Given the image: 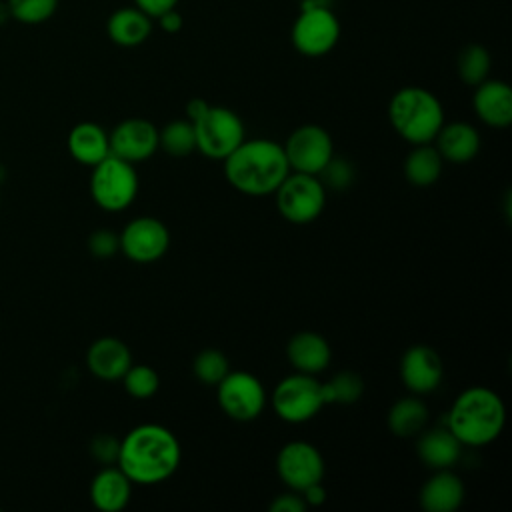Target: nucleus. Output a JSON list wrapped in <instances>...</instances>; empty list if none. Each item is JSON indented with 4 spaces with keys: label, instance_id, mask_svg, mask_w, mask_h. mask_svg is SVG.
<instances>
[{
    "label": "nucleus",
    "instance_id": "nucleus-3",
    "mask_svg": "<svg viewBox=\"0 0 512 512\" xmlns=\"http://www.w3.org/2000/svg\"><path fill=\"white\" fill-rule=\"evenodd\" d=\"M504 424V400L488 386H470L462 390L446 414V428L462 442V446H486L494 442L502 434Z\"/></svg>",
    "mask_w": 512,
    "mask_h": 512
},
{
    "label": "nucleus",
    "instance_id": "nucleus-29",
    "mask_svg": "<svg viewBox=\"0 0 512 512\" xmlns=\"http://www.w3.org/2000/svg\"><path fill=\"white\" fill-rule=\"evenodd\" d=\"M490 54L482 44H468L460 50L458 60H456V70L458 76L464 84L468 86H478L480 82H484L490 74Z\"/></svg>",
    "mask_w": 512,
    "mask_h": 512
},
{
    "label": "nucleus",
    "instance_id": "nucleus-18",
    "mask_svg": "<svg viewBox=\"0 0 512 512\" xmlns=\"http://www.w3.org/2000/svg\"><path fill=\"white\" fill-rule=\"evenodd\" d=\"M86 366L90 374L100 380H120L132 366V352L120 338L102 336L90 344L86 352Z\"/></svg>",
    "mask_w": 512,
    "mask_h": 512
},
{
    "label": "nucleus",
    "instance_id": "nucleus-11",
    "mask_svg": "<svg viewBox=\"0 0 512 512\" xmlns=\"http://www.w3.org/2000/svg\"><path fill=\"white\" fill-rule=\"evenodd\" d=\"M290 172L318 176L328 160L336 154L332 136L318 124H302L290 132L282 144Z\"/></svg>",
    "mask_w": 512,
    "mask_h": 512
},
{
    "label": "nucleus",
    "instance_id": "nucleus-8",
    "mask_svg": "<svg viewBox=\"0 0 512 512\" xmlns=\"http://www.w3.org/2000/svg\"><path fill=\"white\" fill-rule=\"evenodd\" d=\"M196 136V150L212 160H224L244 138L242 118L224 106H212L192 122Z\"/></svg>",
    "mask_w": 512,
    "mask_h": 512
},
{
    "label": "nucleus",
    "instance_id": "nucleus-34",
    "mask_svg": "<svg viewBox=\"0 0 512 512\" xmlns=\"http://www.w3.org/2000/svg\"><path fill=\"white\" fill-rule=\"evenodd\" d=\"M88 250L94 258H100V260L112 258L116 252H120V238L116 232L106 228L94 230L88 236Z\"/></svg>",
    "mask_w": 512,
    "mask_h": 512
},
{
    "label": "nucleus",
    "instance_id": "nucleus-40",
    "mask_svg": "<svg viewBox=\"0 0 512 512\" xmlns=\"http://www.w3.org/2000/svg\"><path fill=\"white\" fill-rule=\"evenodd\" d=\"M206 108H208V102H206L204 98H192V100H188V104H186V118H188L190 122H194V120H198V118L204 114Z\"/></svg>",
    "mask_w": 512,
    "mask_h": 512
},
{
    "label": "nucleus",
    "instance_id": "nucleus-22",
    "mask_svg": "<svg viewBox=\"0 0 512 512\" xmlns=\"http://www.w3.org/2000/svg\"><path fill=\"white\" fill-rule=\"evenodd\" d=\"M462 448V442L446 426L424 428L416 436V454L432 470L454 468L462 456Z\"/></svg>",
    "mask_w": 512,
    "mask_h": 512
},
{
    "label": "nucleus",
    "instance_id": "nucleus-27",
    "mask_svg": "<svg viewBox=\"0 0 512 512\" xmlns=\"http://www.w3.org/2000/svg\"><path fill=\"white\" fill-rule=\"evenodd\" d=\"M364 394V380L352 370L336 372L328 382H322L324 404L350 406L356 404Z\"/></svg>",
    "mask_w": 512,
    "mask_h": 512
},
{
    "label": "nucleus",
    "instance_id": "nucleus-28",
    "mask_svg": "<svg viewBox=\"0 0 512 512\" xmlns=\"http://www.w3.org/2000/svg\"><path fill=\"white\" fill-rule=\"evenodd\" d=\"M158 148L174 158L192 154L196 150L194 124L188 118L170 120L162 126V130H158Z\"/></svg>",
    "mask_w": 512,
    "mask_h": 512
},
{
    "label": "nucleus",
    "instance_id": "nucleus-23",
    "mask_svg": "<svg viewBox=\"0 0 512 512\" xmlns=\"http://www.w3.org/2000/svg\"><path fill=\"white\" fill-rule=\"evenodd\" d=\"M70 156L82 166H96L110 154L108 132L96 122H78L66 138Z\"/></svg>",
    "mask_w": 512,
    "mask_h": 512
},
{
    "label": "nucleus",
    "instance_id": "nucleus-37",
    "mask_svg": "<svg viewBox=\"0 0 512 512\" xmlns=\"http://www.w3.org/2000/svg\"><path fill=\"white\" fill-rule=\"evenodd\" d=\"M178 0H134V6L140 8L150 18H158L162 12L176 8Z\"/></svg>",
    "mask_w": 512,
    "mask_h": 512
},
{
    "label": "nucleus",
    "instance_id": "nucleus-30",
    "mask_svg": "<svg viewBox=\"0 0 512 512\" xmlns=\"http://www.w3.org/2000/svg\"><path fill=\"white\" fill-rule=\"evenodd\" d=\"M192 372L198 382L206 386H216L230 372V360L218 348H204L194 356Z\"/></svg>",
    "mask_w": 512,
    "mask_h": 512
},
{
    "label": "nucleus",
    "instance_id": "nucleus-13",
    "mask_svg": "<svg viewBox=\"0 0 512 512\" xmlns=\"http://www.w3.org/2000/svg\"><path fill=\"white\" fill-rule=\"evenodd\" d=\"M120 252L136 264H152L160 260L170 246L166 224L154 216L132 218L118 234Z\"/></svg>",
    "mask_w": 512,
    "mask_h": 512
},
{
    "label": "nucleus",
    "instance_id": "nucleus-17",
    "mask_svg": "<svg viewBox=\"0 0 512 512\" xmlns=\"http://www.w3.org/2000/svg\"><path fill=\"white\" fill-rule=\"evenodd\" d=\"M286 358L294 372L318 376L330 366L332 348L328 340L312 330H300L286 344Z\"/></svg>",
    "mask_w": 512,
    "mask_h": 512
},
{
    "label": "nucleus",
    "instance_id": "nucleus-36",
    "mask_svg": "<svg viewBox=\"0 0 512 512\" xmlns=\"http://www.w3.org/2000/svg\"><path fill=\"white\" fill-rule=\"evenodd\" d=\"M268 510H270V512H306L308 506H306V502H304V498H302L300 492L288 490V492L278 494V496L270 502Z\"/></svg>",
    "mask_w": 512,
    "mask_h": 512
},
{
    "label": "nucleus",
    "instance_id": "nucleus-32",
    "mask_svg": "<svg viewBox=\"0 0 512 512\" xmlns=\"http://www.w3.org/2000/svg\"><path fill=\"white\" fill-rule=\"evenodd\" d=\"M8 12L22 24H42L54 16L58 0H8Z\"/></svg>",
    "mask_w": 512,
    "mask_h": 512
},
{
    "label": "nucleus",
    "instance_id": "nucleus-35",
    "mask_svg": "<svg viewBox=\"0 0 512 512\" xmlns=\"http://www.w3.org/2000/svg\"><path fill=\"white\" fill-rule=\"evenodd\" d=\"M120 452V440L110 434H98L90 440V456L102 466L116 464Z\"/></svg>",
    "mask_w": 512,
    "mask_h": 512
},
{
    "label": "nucleus",
    "instance_id": "nucleus-1",
    "mask_svg": "<svg viewBox=\"0 0 512 512\" xmlns=\"http://www.w3.org/2000/svg\"><path fill=\"white\" fill-rule=\"evenodd\" d=\"M182 446L176 434L156 422L138 424L120 440L116 466L132 484L154 486L168 480L180 466Z\"/></svg>",
    "mask_w": 512,
    "mask_h": 512
},
{
    "label": "nucleus",
    "instance_id": "nucleus-14",
    "mask_svg": "<svg viewBox=\"0 0 512 512\" xmlns=\"http://www.w3.org/2000/svg\"><path fill=\"white\" fill-rule=\"evenodd\" d=\"M108 140L110 154L136 166L158 150V128L146 118H126L108 132Z\"/></svg>",
    "mask_w": 512,
    "mask_h": 512
},
{
    "label": "nucleus",
    "instance_id": "nucleus-31",
    "mask_svg": "<svg viewBox=\"0 0 512 512\" xmlns=\"http://www.w3.org/2000/svg\"><path fill=\"white\" fill-rule=\"evenodd\" d=\"M120 380L124 384V390L138 400L152 398L160 388V376L148 364H132Z\"/></svg>",
    "mask_w": 512,
    "mask_h": 512
},
{
    "label": "nucleus",
    "instance_id": "nucleus-38",
    "mask_svg": "<svg viewBox=\"0 0 512 512\" xmlns=\"http://www.w3.org/2000/svg\"><path fill=\"white\" fill-rule=\"evenodd\" d=\"M300 494H302V498H304L308 508L310 506H322L326 502V496H328L322 482H314V484L306 486L304 490H300Z\"/></svg>",
    "mask_w": 512,
    "mask_h": 512
},
{
    "label": "nucleus",
    "instance_id": "nucleus-6",
    "mask_svg": "<svg viewBox=\"0 0 512 512\" xmlns=\"http://www.w3.org/2000/svg\"><path fill=\"white\" fill-rule=\"evenodd\" d=\"M324 406L322 382H318L316 376L292 372L274 386L272 408L282 422L304 424Z\"/></svg>",
    "mask_w": 512,
    "mask_h": 512
},
{
    "label": "nucleus",
    "instance_id": "nucleus-24",
    "mask_svg": "<svg viewBox=\"0 0 512 512\" xmlns=\"http://www.w3.org/2000/svg\"><path fill=\"white\" fill-rule=\"evenodd\" d=\"M152 32V18L136 6H122L114 10L106 22L108 38L124 48L140 46Z\"/></svg>",
    "mask_w": 512,
    "mask_h": 512
},
{
    "label": "nucleus",
    "instance_id": "nucleus-19",
    "mask_svg": "<svg viewBox=\"0 0 512 512\" xmlns=\"http://www.w3.org/2000/svg\"><path fill=\"white\" fill-rule=\"evenodd\" d=\"M466 496L464 482L452 468L434 470L418 492V502L424 512H456Z\"/></svg>",
    "mask_w": 512,
    "mask_h": 512
},
{
    "label": "nucleus",
    "instance_id": "nucleus-16",
    "mask_svg": "<svg viewBox=\"0 0 512 512\" xmlns=\"http://www.w3.org/2000/svg\"><path fill=\"white\" fill-rule=\"evenodd\" d=\"M472 108L490 128H508L512 122V88L502 80H484L474 86Z\"/></svg>",
    "mask_w": 512,
    "mask_h": 512
},
{
    "label": "nucleus",
    "instance_id": "nucleus-25",
    "mask_svg": "<svg viewBox=\"0 0 512 512\" xmlns=\"http://www.w3.org/2000/svg\"><path fill=\"white\" fill-rule=\"evenodd\" d=\"M428 406L424 404V400H420V396L412 394V396H404L398 398L386 416V424L388 430L396 436V438H416L428 424Z\"/></svg>",
    "mask_w": 512,
    "mask_h": 512
},
{
    "label": "nucleus",
    "instance_id": "nucleus-15",
    "mask_svg": "<svg viewBox=\"0 0 512 512\" xmlns=\"http://www.w3.org/2000/svg\"><path fill=\"white\" fill-rule=\"evenodd\" d=\"M400 378L404 386L416 396L434 392L444 378V364L440 354L432 346L412 344L400 358Z\"/></svg>",
    "mask_w": 512,
    "mask_h": 512
},
{
    "label": "nucleus",
    "instance_id": "nucleus-12",
    "mask_svg": "<svg viewBox=\"0 0 512 512\" xmlns=\"http://www.w3.org/2000/svg\"><path fill=\"white\" fill-rule=\"evenodd\" d=\"M276 472L288 490H304L324 480L326 464L320 450L306 440L286 442L276 456Z\"/></svg>",
    "mask_w": 512,
    "mask_h": 512
},
{
    "label": "nucleus",
    "instance_id": "nucleus-5",
    "mask_svg": "<svg viewBox=\"0 0 512 512\" xmlns=\"http://www.w3.org/2000/svg\"><path fill=\"white\" fill-rule=\"evenodd\" d=\"M138 174L134 164L108 154L90 174V196L104 212H122L138 196Z\"/></svg>",
    "mask_w": 512,
    "mask_h": 512
},
{
    "label": "nucleus",
    "instance_id": "nucleus-20",
    "mask_svg": "<svg viewBox=\"0 0 512 512\" xmlns=\"http://www.w3.org/2000/svg\"><path fill=\"white\" fill-rule=\"evenodd\" d=\"M434 146L444 162L468 164L480 152V132L470 122H444L434 136Z\"/></svg>",
    "mask_w": 512,
    "mask_h": 512
},
{
    "label": "nucleus",
    "instance_id": "nucleus-21",
    "mask_svg": "<svg viewBox=\"0 0 512 512\" xmlns=\"http://www.w3.org/2000/svg\"><path fill=\"white\" fill-rule=\"evenodd\" d=\"M130 478L116 466H102L90 482V502L100 512H120L128 506L132 496Z\"/></svg>",
    "mask_w": 512,
    "mask_h": 512
},
{
    "label": "nucleus",
    "instance_id": "nucleus-7",
    "mask_svg": "<svg viewBox=\"0 0 512 512\" xmlns=\"http://www.w3.org/2000/svg\"><path fill=\"white\" fill-rule=\"evenodd\" d=\"M276 208L290 224L314 222L326 206V188L314 174L288 172L274 192Z\"/></svg>",
    "mask_w": 512,
    "mask_h": 512
},
{
    "label": "nucleus",
    "instance_id": "nucleus-26",
    "mask_svg": "<svg viewBox=\"0 0 512 512\" xmlns=\"http://www.w3.org/2000/svg\"><path fill=\"white\" fill-rule=\"evenodd\" d=\"M444 160L432 142L416 144L404 158V176L412 186H432L442 176Z\"/></svg>",
    "mask_w": 512,
    "mask_h": 512
},
{
    "label": "nucleus",
    "instance_id": "nucleus-4",
    "mask_svg": "<svg viewBox=\"0 0 512 512\" xmlns=\"http://www.w3.org/2000/svg\"><path fill=\"white\" fill-rule=\"evenodd\" d=\"M388 120L394 132L412 146L432 142L446 122L438 96L422 86L396 90L388 104Z\"/></svg>",
    "mask_w": 512,
    "mask_h": 512
},
{
    "label": "nucleus",
    "instance_id": "nucleus-2",
    "mask_svg": "<svg viewBox=\"0 0 512 512\" xmlns=\"http://www.w3.org/2000/svg\"><path fill=\"white\" fill-rule=\"evenodd\" d=\"M222 162L228 184L252 198L274 194L290 172L282 144L270 138H244Z\"/></svg>",
    "mask_w": 512,
    "mask_h": 512
},
{
    "label": "nucleus",
    "instance_id": "nucleus-39",
    "mask_svg": "<svg viewBox=\"0 0 512 512\" xmlns=\"http://www.w3.org/2000/svg\"><path fill=\"white\" fill-rule=\"evenodd\" d=\"M156 20L160 22V28L164 32H168V34H174V32H178L182 28V16H180V12L176 8L162 12Z\"/></svg>",
    "mask_w": 512,
    "mask_h": 512
},
{
    "label": "nucleus",
    "instance_id": "nucleus-10",
    "mask_svg": "<svg viewBox=\"0 0 512 512\" xmlns=\"http://www.w3.org/2000/svg\"><path fill=\"white\" fill-rule=\"evenodd\" d=\"M292 44L308 58L328 54L340 40V22L324 4H308L292 24Z\"/></svg>",
    "mask_w": 512,
    "mask_h": 512
},
{
    "label": "nucleus",
    "instance_id": "nucleus-33",
    "mask_svg": "<svg viewBox=\"0 0 512 512\" xmlns=\"http://www.w3.org/2000/svg\"><path fill=\"white\" fill-rule=\"evenodd\" d=\"M354 176H356L354 164L348 158H342L338 154H334L318 174L324 188L326 190H336V192L346 190L354 182Z\"/></svg>",
    "mask_w": 512,
    "mask_h": 512
},
{
    "label": "nucleus",
    "instance_id": "nucleus-9",
    "mask_svg": "<svg viewBox=\"0 0 512 512\" xmlns=\"http://www.w3.org/2000/svg\"><path fill=\"white\" fill-rule=\"evenodd\" d=\"M220 410L236 422H252L266 408V388L258 376L248 370H230L216 384Z\"/></svg>",
    "mask_w": 512,
    "mask_h": 512
}]
</instances>
